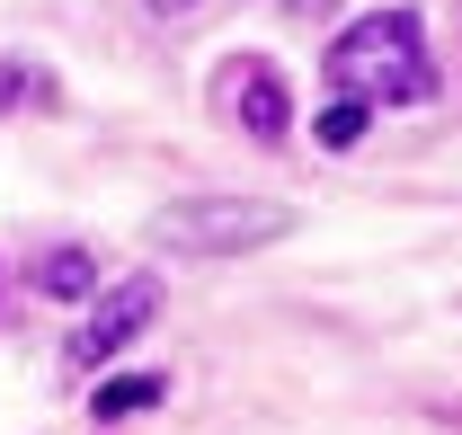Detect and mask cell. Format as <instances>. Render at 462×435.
Wrapping results in <instances>:
<instances>
[{
	"instance_id": "cell-1",
	"label": "cell",
	"mask_w": 462,
	"mask_h": 435,
	"mask_svg": "<svg viewBox=\"0 0 462 435\" xmlns=\"http://www.w3.org/2000/svg\"><path fill=\"white\" fill-rule=\"evenodd\" d=\"M329 89L365 98V107H409L436 89V62H427V27L418 9H374L356 18L338 45H329Z\"/></svg>"
},
{
	"instance_id": "cell-2",
	"label": "cell",
	"mask_w": 462,
	"mask_h": 435,
	"mask_svg": "<svg viewBox=\"0 0 462 435\" xmlns=\"http://www.w3.org/2000/svg\"><path fill=\"white\" fill-rule=\"evenodd\" d=\"M285 231H293V214L258 205V196H187V205L152 214V240L178 249V258H240V249H267Z\"/></svg>"
},
{
	"instance_id": "cell-3",
	"label": "cell",
	"mask_w": 462,
	"mask_h": 435,
	"mask_svg": "<svg viewBox=\"0 0 462 435\" xmlns=\"http://www.w3.org/2000/svg\"><path fill=\"white\" fill-rule=\"evenodd\" d=\"M152 311H161V284H152V275H125L107 302L89 311V329L71 338V356H80V365H98V356H125V347L143 338V320H152Z\"/></svg>"
},
{
	"instance_id": "cell-4",
	"label": "cell",
	"mask_w": 462,
	"mask_h": 435,
	"mask_svg": "<svg viewBox=\"0 0 462 435\" xmlns=\"http://www.w3.org/2000/svg\"><path fill=\"white\" fill-rule=\"evenodd\" d=\"M223 107H231V125H240L249 143H285L293 134V98H285V80H276L267 62H231L223 71Z\"/></svg>"
},
{
	"instance_id": "cell-5",
	"label": "cell",
	"mask_w": 462,
	"mask_h": 435,
	"mask_svg": "<svg viewBox=\"0 0 462 435\" xmlns=\"http://www.w3.org/2000/svg\"><path fill=\"white\" fill-rule=\"evenodd\" d=\"M152 400H170V374H116V382H98V418H143Z\"/></svg>"
},
{
	"instance_id": "cell-6",
	"label": "cell",
	"mask_w": 462,
	"mask_h": 435,
	"mask_svg": "<svg viewBox=\"0 0 462 435\" xmlns=\"http://www.w3.org/2000/svg\"><path fill=\"white\" fill-rule=\"evenodd\" d=\"M36 293H54V302H71V293H98V258H89V249H54V258L36 267Z\"/></svg>"
},
{
	"instance_id": "cell-7",
	"label": "cell",
	"mask_w": 462,
	"mask_h": 435,
	"mask_svg": "<svg viewBox=\"0 0 462 435\" xmlns=\"http://www.w3.org/2000/svg\"><path fill=\"white\" fill-rule=\"evenodd\" d=\"M365 125H374V107H365V98H329V107H320V143H329V152H346V143H365Z\"/></svg>"
},
{
	"instance_id": "cell-8",
	"label": "cell",
	"mask_w": 462,
	"mask_h": 435,
	"mask_svg": "<svg viewBox=\"0 0 462 435\" xmlns=\"http://www.w3.org/2000/svg\"><path fill=\"white\" fill-rule=\"evenodd\" d=\"M18 98H45V80L36 71H0V107H18Z\"/></svg>"
},
{
	"instance_id": "cell-9",
	"label": "cell",
	"mask_w": 462,
	"mask_h": 435,
	"mask_svg": "<svg viewBox=\"0 0 462 435\" xmlns=\"http://www.w3.org/2000/svg\"><path fill=\"white\" fill-rule=\"evenodd\" d=\"M152 9H161V18H187V9H196V0H152Z\"/></svg>"
},
{
	"instance_id": "cell-10",
	"label": "cell",
	"mask_w": 462,
	"mask_h": 435,
	"mask_svg": "<svg viewBox=\"0 0 462 435\" xmlns=\"http://www.w3.org/2000/svg\"><path fill=\"white\" fill-rule=\"evenodd\" d=\"M285 9H329V0H285Z\"/></svg>"
}]
</instances>
